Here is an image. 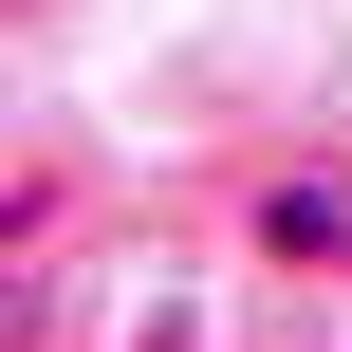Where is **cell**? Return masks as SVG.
Instances as JSON below:
<instances>
[{
    "label": "cell",
    "mask_w": 352,
    "mask_h": 352,
    "mask_svg": "<svg viewBox=\"0 0 352 352\" xmlns=\"http://www.w3.org/2000/svg\"><path fill=\"white\" fill-rule=\"evenodd\" d=\"M260 260H297V278L352 260V167H278V186H260Z\"/></svg>",
    "instance_id": "1"
},
{
    "label": "cell",
    "mask_w": 352,
    "mask_h": 352,
    "mask_svg": "<svg viewBox=\"0 0 352 352\" xmlns=\"http://www.w3.org/2000/svg\"><path fill=\"white\" fill-rule=\"evenodd\" d=\"M130 352H204V297H148V316H130Z\"/></svg>",
    "instance_id": "2"
}]
</instances>
